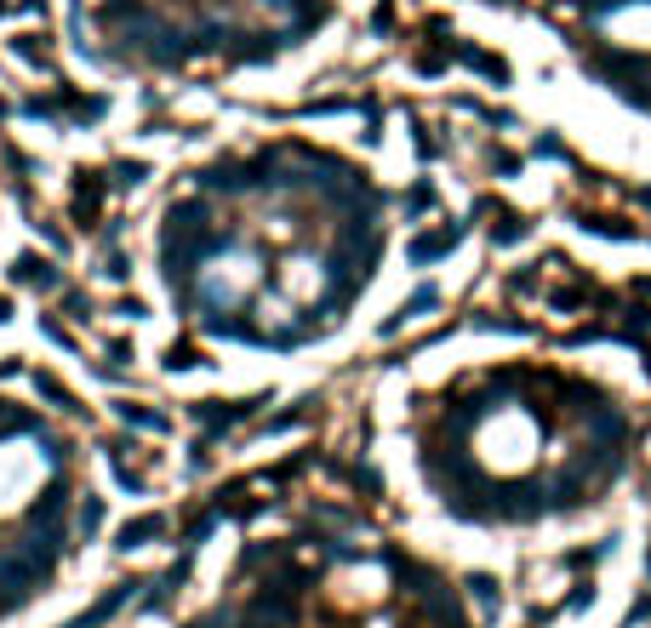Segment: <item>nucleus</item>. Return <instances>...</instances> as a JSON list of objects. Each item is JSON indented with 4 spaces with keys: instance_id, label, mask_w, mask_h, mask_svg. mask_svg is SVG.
Here are the masks:
<instances>
[{
    "instance_id": "nucleus-1",
    "label": "nucleus",
    "mask_w": 651,
    "mask_h": 628,
    "mask_svg": "<svg viewBox=\"0 0 651 628\" xmlns=\"http://www.w3.org/2000/svg\"><path fill=\"white\" fill-rule=\"evenodd\" d=\"M383 251V195L308 137H252L183 171L154 223L178 314L217 343L298 349L343 320Z\"/></svg>"
},
{
    "instance_id": "nucleus-2",
    "label": "nucleus",
    "mask_w": 651,
    "mask_h": 628,
    "mask_svg": "<svg viewBox=\"0 0 651 628\" xmlns=\"http://www.w3.org/2000/svg\"><path fill=\"white\" fill-rule=\"evenodd\" d=\"M343 12L349 0H69V35L108 81L235 92L286 74Z\"/></svg>"
}]
</instances>
